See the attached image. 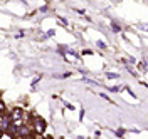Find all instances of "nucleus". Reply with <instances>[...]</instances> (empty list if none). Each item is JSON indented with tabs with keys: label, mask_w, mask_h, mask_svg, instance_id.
<instances>
[{
	"label": "nucleus",
	"mask_w": 148,
	"mask_h": 139,
	"mask_svg": "<svg viewBox=\"0 0 148 139\" xmlns=\"http://www.w3.org/2000/svg\"><path fill=\"white\" fill-rule=\"evenodd\" d=\"M34 124H36V132L37 134H42L44 129H46V121L40 119V117H37V119L34 121Z\"/></svg>",
	"instance_id": "nucleus-1"
},
{
	"label": "nucleus",
	"mask_w": 148,
	"mask_h": 139,
	"mask_svg": "<svg viewBox=\"0 0 148 139\" xmlns=\"http://www.w3.org/2000/svg\"><path fill=\"white\" fill-rule=\"evenodd\" d=\"M12 117H14V119H20V117H22V109H20V107H15L14 112H12Z\"/></svg>",
	"instance_id": "nucleus-2"
},
{
	"label": "nucleus",
	"mask_w": 148,
	"mask_h": 139,
	"mask_svg": "<svg viewBox=\"0 0 148 139\" xmlns=\"http://www.w3.org/2000/svg\"><path fill=\"white\" fill-rule=\"evenodd\" d=\"M3 111H5V104L0 102V114H3Z\"/></svg>",
	"instance_id": "nucleus-3"
},
{
	"label": "nucleus",
	"mask_w": 148,
	"mask_h": 139,
	"mask_svg": "<svg viewBox=\"0 0 148 139\" xmlns=\"http://www.w3.org/2000/svg\"><path fill=\"white\" fill-rule=\"evenodd\" d=\"M2 136H3V131H0V138H2Z\"/></svg>",
	"instance_id": "nucleus-4"
}]
</instances>
